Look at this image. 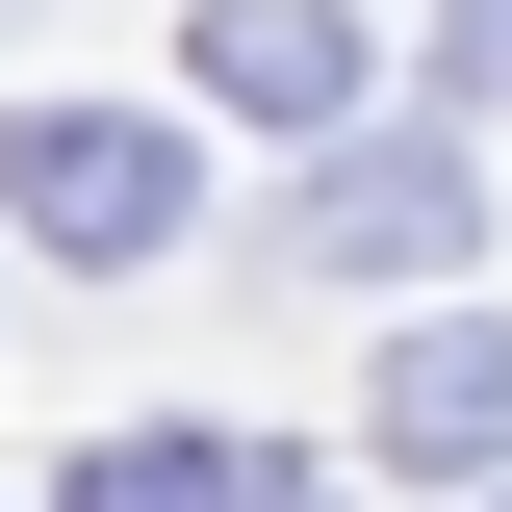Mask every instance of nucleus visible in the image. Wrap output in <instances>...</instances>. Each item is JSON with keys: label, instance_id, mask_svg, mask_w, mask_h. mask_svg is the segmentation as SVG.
I'll return each mask as SVG.
<instances>
[{"label": "nucleus", "instance_id": "1", "mask_svg": "<svg viewBox=\"0 0 512 512\" xmlns=\"http://www.w3.org/2000/svg\"><path fill=\"white\" fill-rule=\"evenodd\" d=\"M0 205H26L52 256H103V282H128V256L205 231V154H180V128H128V103H0Z\"/></svg>", "mask_w": 512, "mask_h": 512}, {"label": "nucleus", "instance_id": "5", "mask_svg": "<svg viewBox=\"0 0 512 512\" xmlns=\"http://www.w3.org/2000/svg\"><path fill=\"white\" fill-rule=\"evenodd\" d=\"M77 512H333V487H282V461H231V436H103Z\"/></svg>", "mask_w": 512, "mask_h": 512}, {"label": "nucleus", "instance_id": "4", "mask_svg": "<svg viewBox=\"0 0 512 512\" xmlns=\"http://www.w3.org/2000/svg\"><path fill=\"white\" fill-rule=\"evenodd\" d=\"M384 461H512V333H487V308L384 333Z\"/></svg>", "mask_w": 512, "mask_h": 512}, {"label": "nucleus", "instance_id": "3", "mask_svg": "<svg viewBox=\"0 0 512 512\" xmlns=\"http://www.w3.org/2000/svg\"><path fill=\"white\" fill-rule=\"evenodd\" d=\"M205 103L231 128H359V26L333 0H205Z\"/></svg>", "mask_w": 512, "mask_h": 512}, {"label": "nucleus", "instance_id": "2", "mask_svg": "<svg viewBox=\"0 0 512 512\" xmlns=\"http://www.w3.org/2000/svg\"><path fill=\"white\" fill-rule=\"evenodd\" d=\"M282 256H308V282H436L461 256V154L436 128H333L308 205H282Z\"/></svg>", "mask_w": 512, "mask_h": 512}, {"label": "nucleus", "instance_id": "6", "mask_svg": "<svg viewBox=\"0 0 512 512\" xmlns=\"http://www.w3.org/2000/svg\"><path fill=\"white\" fill-rule=\"evenodd\" d=\"M436 77H461V103H512V0H461V26H436Z\"/></svg>", "mask_w": 512, "mask_h": 512}]
</instances>
